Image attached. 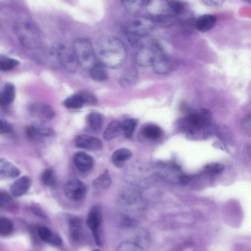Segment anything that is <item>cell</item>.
I'll use <instances>...</instances> for the list:
<instances>
[{"label":"cell","mask_w":251,"mask_h":251,"mask_svg":"<svg viewBox=\"0 0 251 251\" xmlns=\"http://www.w3.org/2000/svg\"><path fill=\"white\" fill-rule=\"evenodd\" d=\"M132 157L131 151L127 149L121 148L115 151L112 155L113 165L118 168L124 166L125 162Z\"/></svg>","instance_id":"cell-19"},{"label":"cell","mask_w":251,"mask_h":251,"mask_svg":"<svg viewBox=\"0 0 251 251\" xmlns=\"http://www.w3.org/2000/svg\"><path fill=\"white\" fill-rule=\"evenodd\" d=\"M137 124L138 120L132 118L126 119L123 122L122 124V131L126 138L132 137Z\"/></svg>","instance_id":"cell-30"},{"label":"cell","mask_w":251,"mask_h":251,"mask_svg":"<svg viewBox=\"0 0 251 251\" xmlns=\"http://www.w3.org/2000/svg\"><path fill=\"white\" fill-rule=\"evenodd\" d=\"M12 130V126L8 122L2 120L0 121V132L5 134L10 132Z\"/></svg>","instance_id":"cell-40"},{"label":"cell","mask_w":251,"mask_h":251,"mask_svg":"<svg viewBox=\"0 0 251 251\" xmlns=\"http://www.w3.org/2000/svg\"><path fill=\"white\" fill-rule=\"evenodd\" d=\"M75 143L77 147L85 150L100 151L102 149V144L100 140L89 135H78L75 139Z\"/></svg>","instance_id":"cell-12"},{"label":"cell","mask_w":251,"mask_h":251,"mask_svg":"<svg viewBox=\"0 0 251 251\" xmlns=\"http://www.w3.org/2000/svg\"><path fill=\"white\" fill-rule=\"evenodd\" d=\"M246 152L247 154L251 161V145H249L246 147Z\"/></svg>","instance_id":"cell-44"},{"label":"cell","mask_w":251,"mask_h":251,"mask_svg":"<svg viewBox=\"0 0 251 251\" xmlns=\"http://www.w3.org/2000/svg\"><path fill=\"white\" fill-rule=\"evenodd\" d=\"M41 179L43 183L48 187H53L56 184V178L52 169L47 168L42 173Z\"/></svg>","instance_id":"cell-31"},{"label":"cell","mask_w":251,"mask_h":251,"mask_svg":"<svg viewBox=\"0 0 251 251\" xmlns=\"http://www.w3.org/2000/svg\"><path fill=\"white\" fill-rule=\"evenodd\" d=\"M105 67L101 63H97L88 71L90 77L98 82H102L106 80L108 75Z\"/></svg>","instance_id":"cell-25"},{"label":"cell","mask_w":251,"mask_h":251,"mask_svg":"<svg viewBox=\"0 0 251 251\" xmlns=\"http://www.w3.org/2000/svg\"><path fill=\"white\" fill-rule=\"evenodd\" d=\"M82 95L85 103L89 104H95L97 102V100L95 96L88 92L80 93Z\"/></svg>","instance_id":"cell-38"},{"label":"cell","mask_w":251,"mask_h":251,"mask_svg":"<svg viewBox=\"0 0 251 251\" xmlns=\"http://www.w3.org/2000/svg\"><path fill=\"white\" fill-rule=\"evenodd\" d=\"M145 7L149 17L158 22L179 15L184 10V5L179 0H150Z\"/></svg>","instance_id":"cell-2"},{"label":"cell","mask_w":251,"mask_h":251,"mask_svg":"<svg viewBox=\"0 0 251 251\" xmlns=\"http://www.w3.org/2000/svg\"><path fill=\"white\" fill-rule=\"evenodd\" d=\"M216 17L212 14H204L200 16L195 23L196 28L199 31L205 32L211 30L216 25Z\"/></svg>","instance_id":"cell-16"},{"label":"cell","mask_w":251,"mask_h":251,"mask_svg":"<svg viewBox=\"0 0 251 251\" xmlns=\"http://www.w3.org/2000/svg\"><path fill=\"white\" fill-rule=\"evenodd\" d=\"M73 162L76 169L80 172L89 171L93 166V158L83 151L76 152L73 156Z\"/></svg>","instance_id":"cell-13"},{"label":"cell","mask_w":251,"mask_h":251,"mask_svg":"<svg viewBox=\"0 0 251 251\" xmlns=\"http://www.w3.org/2000/svg\"><path fill=\"white\" fill-rule=\"evenodd\" d=\"M101 219L100 207L94 205L88 214L86 224L92 232L96 245L99 246H101L102 244L100 232Z\"/></svg>","instance_id":"cell-9"},{"label":"cell","mask_w":251,"mask_h":251,"mask_svg":"<svg viewBox=\"0 0 251 251\" xmlns=\"http://www.w3.org/2000/svg\"><path fill=\"white\" fill-rule=\"evenodd\" d=\"M143 250L142 246L132 241H125L120 243L117 249L119 251H136Z\"/></svg>","instance_id":"cell-35"},{"label":"cell","mask_w":251,"mask_h":251,"mask_svg":"<svg viewBox=\"0 0 251 251\" xmlns=\"http://www.w3.org/2000/svg\"><path fill=\"white\" fill-rule=\"evenodd\" d=\"M86 186L84 183L77 178L67 181L63 186L65 196L70 201H76L83 199L86 194Z\"/></svg>","instance_id":"cell-10"},{"label":"cell","mask_w":251,"mask_h":251,"mask_svg":"<svg viewBox=\"0 0 251 251\" xmlns=\"http://www.w3.org/2000/svg\"><path fill=\"white\" fill-rule=\"evenodd\" d=\"M34 128L35 132L40 138L42 137L51 136L54 133L52 129L47 127L34 126Z\"/></svg>","instance_id":"cell-37"},{"label":"cell","mask_w":251,"mask_h":251,"mask_svg":"<svg viewBox=\"0 0 251 251\" xmlns=\"http://www.w3.org/2000/svg\"><path fill=\"white\" fill-rule=\"evenodd\" d=\"M251 4V0H243Z\"/></svg>","instance_id":"cell-45"},{"label":"cell","mask_w":251,"mask_h":251,"mask_svg":"<svg viewBox=\"0 0 251 251\" xmlns=\"http://www.w3.org/2000/svg\"><path fill=\"white\" fill-rule=\"evenodd\" d=\"M151 66L156 73L165 74L176 69L177 63L163 51L157 56Z\"/></svg>","instance_id":"cell-11"},{"label":"cell","mask_w":251,"mask_h":251,"mask_svg":"<svg viewBox=\"0 0 251 251\" xmlns=\"http://www.w3.org/2000/svg\"><path fill=\"white\" fill-rule=\"evenodd\" d=\"M242 126L245 131L251 135V115H247L243 118Z\"/></svg>","instance_id":"cell-39"},{"label":"cell","mask_w":251,"mask_h":251,"mask_svg":"<svg viewBox=\"0 0 251 251\" xmlns=\"http://www.w3.org/2000/svg\"><path fill=\"white\" fill-rule=\"evenodd\" d=\"M224 170V166L219 163H211L206 165L204 170L208 174L216 176L220 174Z\"/></svg>","instance_id":"cell-36"},{"label":"cell","mask_w":251,"mask_h":251,"mask_svg":"<svg viewBox=\"0 0 251 251\" xmlns=\"http://www.w3.org/2000/svg\"><path fill=\"white\" fill-rule=\"evenodd\" d=\"M37 233L40 240L46 243L54 246H60L62 243L60 237L47 227H39Z\"/></svg>","instance_id":"cell-15"},{"label":"cell","mask_w":251,"mask_h":251,"mask_svg":"<svg viewBox=\"0 0 251 251\" xmlns=\"http://www.w3.org/2000/svg\"><path fill=\"white\" fill-rule=\"evenodd\" d=\"M78 64L83 70L89 71L96 63V54L91 42L88 39H76L73 44Z\"/></svg>","instance_id":"cell-4"},{"label":"cell","mask_w":251,"mask_h":251,"mask_svg":"<svg viewBox=\"0 0 251 251\" xmlns=\"http://www.w3.org/2000/svg\"><path fill=\"white\" fill-rule=\"evenodd\" d=\"M202 1L205 5L208 6L218 7L221 6L225 0H202Z\"/></svg>","instance_id":"cell-41"},{"label":"cell","mask_w":251,"mask_h":251,"mask_svg":"<svg viewBox=\"0 0 251 251\" xmlns=\"http://www.w3.org/2000/svg\"><path fill=\"white\" fill-rule=\"evenodd\" d=\"M15 88L10 82L6 83L0 94V103L3 107H7L14 101L15 98Z\"/></svg>","instance_id":"cell-18"},{"label":"cell","mask_w":251,"mask_h":251,"mask_svg":"<svg viewBox=\"0 0 251 251\" xmlns=\"http://www.w3.org/2000/svg\"><path fill=\"white\" fill-rule=\"evenodd\" d=\"M14 229L13 222L5 217H1L0 219V234L2 236H6L10 234Z\"/></svg>","instance_id":"cell-33"},{"label":"cell","mask_w":251,"mask_h":251,"mask_svg":"<svg viewBox=\"0 0 251 251\" xmlns=\"http://www.w3.org/2000/svg\"><path fill=\"white\" fill-rule=\"evenodd\" d=\"M138 78V72L134 67L127 68L121 75L119 82L124 87H129L133 84Z\"/></svg>","instance_id":"cell-22"},{"label":"cell","mask_w":251,"mask_h":251,"mask_svg":"<svg viewBox=\"0 0 251 251\" xmlns=\"http://www.w3.org/2000/svg\"><path fill=\"white\" fill-rule=\"evenodd\" d=\"M144 137L150 140H156L162 135V130L158 126L150 124L145 126L142 131Z\"/></svg>","instance_id":"cell-29"},{"label":"cell","mask_w":251,"mask_h":251,"mask_svg":"<svg viewBox=\"0 0 251 251\" xmlns=\"http://www.w3.org/2000/svg\"><path fill=\"white\" fill-rule=\"evenodd\" d=\"M150 0H121L125 10L131 14H135L146 7Z\"/></svg>","instance_id":"cell-21"},{"label":"cell","mask_w":251,"mask_h":251,"mask_svg":"<svg viewBox=\"0 0 251 251\" xmlns=\"http://www.w3.org/2000/svg\"><path fill=\"white\" fill-rule=\"evenodd\" d=\"M155 22L148 17H135L126 21L123 29L129 42L132 45L139 44L153 29Z\"/></svg>","instance_id":"cell-3"},{"label":"cell","mask_w":251,"mask_h":251,"mask_svg":"<svg viewBox=\"0 0 251 251\" xmlns=\"http://www.w3.org/2000/svg\"><path fill=\"white\" fill-rule=\"evenodd\" d=\"M14 29L19 41L25 47L34 48L39 45L40 32L32 21L27 19L20 20L16 24Z\"/></svg>","instance_id":"cell-5"},{"label":"cell","mask_w":251,"mask_h":251,"mask_svg":"<svg viewBox=\"0 0 251 251\" xmlns=\"http://www.w3.org/2000/svg\"><path fill=\"white\" fill-rule=\"evenodd\" d=\"M70 235L75 242H79L82 237V224L81 220L77 217H73L69 221Z\"/></svg>","instance_id":"cell-17"},{"label":"cell","mask_w":251,"mask_h":251,"mask_svg":"<svg viewBox=\"0 0 251 251\" xmlns=\"http://www.w3.org/2000/svg\"><path fill=\"white\" fill-rule=\"evenodd\" d=\"M122 131V124L118 121H113L107 125L103 136L105 140H111L117 137Z\"/></svg>","instance_id":"cell-24"},{"label":"cell","mask_w":251,"mask_h":251,"mask_svg":"<svg viewBox=\"0 0 251 251\" xmlns=\"http://www.w3.org/2000/svg\"><path fill=\"white\" fill-rule=\"evenodd\" d=\"M211 114L207 109H199L191 111L181 121V128L189 133L207 127L210 124Z\"/></svg>","instance_id":"cell-6"},{"label":"cell","mask_w":251,"mask_h":251,"mask_svg":"<svg viewBox=\"0 0 251 251\" xmlns=\"http://www.w3.org/2000/svg\"><path fill=\"white\" fill-rule=\"evenodd\" d=\"M31 210L36 215L41 217L43 219H47V215L43 211L36 205H32L30 207Z\"/></svg>","instance_id":"cell-42"},{"label":"cell","mask_w":251,"mask_h":251,"mask_svg":"<svg viewBox=\"0 0 251 251\" xmlns=\"http://www.w3.org/2000/svg\"><path fill=\"white\" fill-rule=\"evenodd\" d=\"M163 51L154 41L140 42L135 54L136 62L141 67L151 66L157 56Z\"/></svg>","instance_id":"cell-7"},{"label":"cell","mask_w":251,"mask_h":251,"mask_svg":"<svg viewBox=\"0 0 251 251\" xmlns=\"http://www.w3.org/2000/svg\"><path fill=\"white\" fill-rule=\"evenodd\" d=\"M0 174L10 178H15L20 175V170L12 163L5 158H1L0 161Z\"/></svg>","instance_id":"cell-20"},{"label":"cell","mask_w":251,"mask_h":251,"mask_svg":"<svg viewBox=\"0 0 251 251\" xmlns=\"http://www.w3.org/2000/svg\"><path fill=\"white\" fill-rule=\"evenodd\" d=\"M119 201L126 212H139L144 207L141 196L135 191L127 190L123 191Z\"/></svg>","instance_id":"cell-8"},{"label":"cell","mask_w":251,"mask_h":251,"mask_svg":"<svg viewBox=\"0 0 251 251\" xmlns=\"http://www.w3.org/2000/svg\"><path fill=\"white\" fill-rule=\"evenodd\" d=\"M31 110L40 114L46 119L51 120L55 115V111L51 106L44 102H38L33 104Z\"/></svg>","instance_id":"cell-23"},{"label":"cell","mask_w":251,"mask_h":251,"mask_svg":"<svg viewBox=\"0 0 251 251\" xmlns=\"http://www.w3.org/2000/svg\"><path fill=\"white\" fill-rule=\"evenodd\" d=\"M87 123L89 127L94 132H100L102 128L103 120L102 115L96 112H92L87 116Z\"/></svg>","instance_id":"cell-26"},{"label":"cell","mask_w":251,"mask_h":251,"mask_svg":"<svg viewBox=\"0 0 251 251\" xmlns=\"http://www.w3.org/2000/svg\"><path fill=\"white\" fill-rule=\"evenodd\" d=\"M0 206L1 209L13 210L17 207V204L12 198L5 193L0 194Z\"/></svg>","instance_id":"cell-32"},{"label":"cell","mask_w":251,"mask_h":251,"mask_svg":"<svg viewBox=\"0 0 251 251\" xmlns=\"http://www.w3.org/2000/svg\"><path fill=\"white\" fill-rule=\"evenodd\" d=\"M31 185V180L29 177L24 176L13 182L10 187V191L12 195L15 197L25 195Z\"/></svg>","instance_id":"cell-14"},{"label":"cell","mask_w":251,"mask_h":251,"mask_svg":"<svg viewBox=\"0 0 251 251\" xmlns=\"http://www.w3.org/2000/svg\"><path fill=\"white\" fill-rule=\"evenodd\" d=\"M19 64L18 60L7 57H0V69L2 71L11 70Z\"/></svg>","instance_id":"cell-34"},{"label":"cell","mask_w":251,"mask_h":251,"mask_svg":"<svg viewBox=\"0 0 251 251\" xmlns=\"http://www.w3.org/2000/svg\"><path fill=\"white\" fill-rule=\"evenodd\" d=\"M96 47L100 63L105 67L117 69L125 62L126 49L119 38L112 35L102 36L98 39Z\"/></svg>","instance_id":"cell-1"},{"label":"cell","mask_w":251,"mask_h":251,"mask_svg":"<svg viewBox=\"0 0 251 251\" xmlns=\"http://www.w3.org/2000/svg\"><path fill=\"white\" fill-rule=\"evenodd\" d=\"M112 179L108 170L105 169L93 182V188L97 190H101L108 188L111 184Z\"/></svg>","instance_id":"cell-27"},{"label":"cell","mask_w":251,"mask_h":251,"mask_svg":"<svg viewBox=\"0 0 251 251\" xmlns=\"http://www.w3.org/2000/svg\"><path fill=\"white\" fill-rule=\"evenodd\" d=\"M191 179L189 176L182 175L179 177V181L182 185H186Z\"/></svg>","instance_id":"cell-43"},{"label":"cell","mask_w":251,"mask_h":251,"mask_svg":"<svg viewBox=\"0 0 251 251\" xmlns=\"http://www.w3.org/2000/svg\"><path fill=\"white\" fill-rule=\"evenodd\" d=\"M84 103L83 98L80 93L72 95L64 101L65 106L71 109H80Z\"/></svg>","instance_id":"cell-28"}]
</instances>
